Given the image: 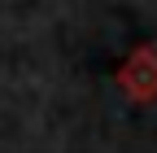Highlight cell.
Returning a JSON list of instances; mask_svg holds the SVG:
<instances>
[{
    "mask_svg": "<svg viewBox=\"0 0 157 153\" xmlns=\"http://www.w3.org/2000/svg\"><path fill=\"white\" fill-rule=\"evenodd\" d=\"M118 88H122L131 101H140V105L157 101V48H153V44L135 48L127 61H122V70H118Z\"/></svg>",
    "mask_w": 157,
    "mask_h": 153,
    "instance_id": "cell-1",
    "label": "cell"
}]
</instances>
